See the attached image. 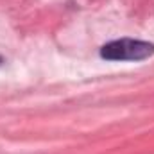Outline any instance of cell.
I'll list each match as a JSON object with an SVG mask.
<instances>
[{
    "label": "cell",
    "instance_id": "1",
    "mask_svg": "<svg viewBox=\"0 0 154 154\" xmlns=\"http://www.w3.org/2000/svg\"><path fill=\"white\" fill-rule=\"evenodd\" d=\"M151 56H154V43L142 39H115L100 48V57L108 61H142Z\"/></svg>",
    "mask_w": 154,
    "mask_h": 154
},
{
    "label": "cell",
    "instance_id": "2",
    "mask_svg": "<svg viewBox=\"0 0 154 154\" xmlns=\"http://www.w3.org/2000/svg\"><path fill=\"white\" fill-rule=\"evenodd\" d=\"M0 63H2V59H0Z\"/></svg>",
    "mask_w": 154,
    "mask_h": 154
}]
</instances>
